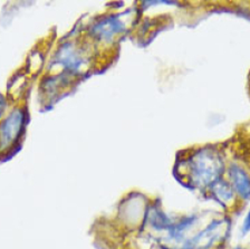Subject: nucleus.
I'll use <instances>...</instances> for the list:
<instances>
[{
	"instance_id": "f257e3e1",
	"label": "nucleus",
	"mask_w": 250,
	"mask_h": 249,
	"mask_svg": "<svg viewBox=\"0 0 250 249\" xmlns=\"http://www.w3.org/2000/svg\"><path fill=\"white\" fill-rule=\"evenodd\" d=\"M178 177L188 188L201 191L224 178L226 165L221 153L212 147H202L179 162Z\"/></svg>"
},
{
	"instance_id": "f03ea898",
	"label": "nucleus",
	"mask_w": 250,
	"mask_h": 249,
	"mask_svg": "<svg viewBox=\"0 0 250 249\" xmlns=\"http://www.w3.org/2000/svg\"><path fill=\"white\" fill-rule=\"evenodd\" d=\"M229 218L214 219L183 243L179 249H219L230 232Z\"/></svg>"
},
{
	"instance_id": "7ed1b4c3",
	"label": "nucleus",
	"mask_w": 250,
	"mask_h": 249,
	"mask_svg": "<svg viewBox=\"0 0 250 249\" xmlns=\"http://www.w3.org/2000/svg\"><path fill=\"white\" fill-rule=\"evenodd\" d=\"M228 181L241 202L250 200V173L237 163H231L227 169Z\"/></svg>"
},
{
	"instance_id": "20e7f679",
	"label": "nucleus",
	"mask_w": 250,
	"mask_h": 249,
	"mask_svg": "<svg viewBox=\"0 0 250 249\" xmlns=\"http://www.w3.org/2000/svg\"><path fill=\"white\" fill-rule=\"evenodd\" d=\"M23 123V113L16 110L8 116L0 126V150H6L18 139Z\"/></svg>"
},
{
	"instance_id": "39448f33",
	"label": "nucleus",
	"mask_w": 250,
	"mask_h": 249,
	"mask_svg": "<svg viewBox=\"0 0 250 249\" xmlns=\"http://www.w3.org/2000/svg\"><path fill=\"white\" fill-rule=\"evenodd\" d=\"M207 193H209L210 196L212 197V199L218 202V204L220 205L221 207H224V209L226 210H233V208L237 206V202H239V204L241 202L238 199L237 194L232 189L228 179L225 177L219 179L218 181L214 182V184L208 189Z\"/></svg>"
},
{
	"instance_id": "423d86ee",
	"label": "nucleus",
	"mask_w": 250,
	"mask_h": 249,
	"mask_svg": "<svg viewBox=\"0 0 250 249\" xmlns=\"http://www.w3.org/2000/svg\"><path fill=\"white\" fill-rule=\"evenodd\" d=\"M123 24L120 21L119 18L111 17L107 19H104L103 21H101L100 24L95 26V34L97 37L103 38V40H109L113 36H115L116 34L122 32Z\"/></svg>"
},
{
	"instance_id": "0eeeda50",
	"label": "nucleus",
	"mask_w": 250,
	"mask_h": 249,
	"mask_svg": "<svg viewBox=\"0 0 250 249\" xmlns=\"http://www.w3.org/2000/svg\"><path fill=\"white\" fill-rule=\"evenodd\" d=\"M250 232V210L249 212L246 215L244 223H242L241 226V236H246L247 233Z\"/></svg>"
},
{
	"instance_id": "6e6552de",
	"label": "nucleus",
	"mask_w": 250,
	"mask_h": 249,
	"mask_svg": "<svg viewBox=\"0 0 250 249\" xmlns=\"http://www.w3.org/2000/svg\"><path fill=\"white\" fill-rule=\"evenodd\" d=\"M3 108H5V100H3L2 95H0V114H1Z\"/></svg>"
},
{
	"instance_id": "1a4fd4ad",
	"label": "nucleus",
	"mask_w": 250,
	"mask_h": 249,
	"mask_svg": "<svg viewBox=\"0 0 250 249\" xmlns=\"http://www.w3.org/2000/svg\"><path fill=\"white\" fill-rule=\"evenodd\" d=\"M233 249H246V248H244V247H240V246H238V247H234Z\"/></svg>"
}]
</instances>
